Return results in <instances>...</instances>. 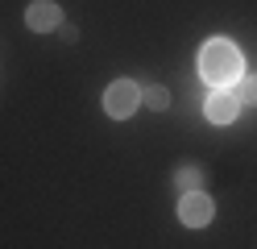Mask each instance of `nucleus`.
I'll return each mask as SVG.
<instances>
[{"label": "nucleus", "instance_id": "obj_4", "mask_svg": "<svg viewBox=\"0 0 257 249\" xmlns=\"http://www.w3.org/2000/svg\"><path fill=\"white\" fill-rule=\"evenodd\" d=\"M25 25L34 33H50L62 25V9L54 5V0H34V5L25 9Z\"/></svg>", "mask_w": 257, "mask_h": 249}, {"label": "nucleus", "instance_id": "obj_1", "mask_svg": "<svg viewBox=\"0 0 257 249\" xmlns=\"http://www.w3.org/2000/svg\"><path fill=\"white\" fill-rule=\"evenodd\" d=\"M199 75H203V83H212V88L228 92L232 83H236L240 75H245L240 50H236L232 42H224V38L207 42V46H203V54H199Z\"/></svg>", "mask_w": 257, "mask_h": 249}, {"label": "nucleus", "instance_id": "obj_3", "mask_svg": "<svg viewBox=\"0 0 257 249\" xmlns=\"http://www.w3.org/2000/svg\"><path fill=\"white\" fill-rule=\"evenodd\" d=\"M212 216H216V204L207 199L203 191H187L179 199V220L187 228H203V224H212Z\"/></svg>", "mask_w": 257, "mask_h": 249}, {"label": "nucleus", "instance_id": "obj_7", "mask_svg": "<svg viewBox=\"0 0 257 249\" xmlns=\"http://www.w3.org/2000/svg\"><path fill=\"white\" fill-rule=\"evenodd\" d=\"M141 104L154 108V112H166L170 108V92L166 88H141Z\"/></svg>", "mask_w": 257, "mask_h": 249}, {"label": "nucleus", "instance_id": "obj_6", "mask_svg": "<svg viewBox=\"0 0 257 249\" xmlns=\"http://www.w3.org/2000/svg\"><path fill=\"white\" fill-rule=\"evenodd\" d=\"M228 92L240 100V104H257V75H249V71H245V75H240Z\"/></svg>", "mask_w": 257, "mask_h": 249}, {"label": "nucleus", "instance_id": "obj_9", "mask_svg": "<svg viewBox=\"0 0 257 249\" xmlns=\"http://www.w3.org/2000/svg\"><path fill=\"white\" fill-rule=\"evenodd\" d=\"M58 29H62V38H67V42H75V38H79V29H75V25H67V21H62Z\"/></svg>", "mask_w": 257, "mask_h": 249}, {"label": "nucleus", "instance_id": "obj_8", "mask_svg": "<svg viewBox=\"0 0 257 249\" xmlns=\"http://www.w3.org/2000/svg\"><path fill=\"white\" fill-rule=\"evenodd\" d=\"M174 183L183 187V195H187V191H199V187H203V171H195V166H183V171L174 175Z\"/></svg>", "mask_w": 257, "mask_h": 249}, {"label": "nucleus", "instance_id": "obj_2", "mask_svg": "<svg viewBox=\"0 0 257 249\" xmlns=\"http://www.w3.org/2000/svg\"><path fill=\"white\" fill-rule=\"evenodd\" d=\"M137 104H141V88H137L133 79H116L104 92V112L116 116V121H128V116L137 112Z\"/></svg>", "mask_w": 257, "mask_h": 249}, {"label": "nucleus", "instance_id": "obj_5", "mask_svg": "<svg viewBox=\"0 0 257 249\" xmlns=\"http://www.w3.org/2000/svg\"><path fill=\"white\" fill-rule=\"evenodd\" d=\"M203 112H207V121H212V125H232L236 112H240V100H236L232 92H212Z\"/></svg>", "mask_w": 257, "mask_h": 249}]
</instances>
